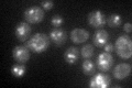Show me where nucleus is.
Listing matches in <instances>:
<instances>
[{
    "label": "nucleus",
    "mask_w": 132,
    "mask_h": 88,
    "mask_svg": "<svg viewBox=\"0 0 132 88\" xmlns=\"http://www.w3.org/2000/svg\"><path fill=\"white\" fill-rule=\"evenodd\" d=\"M51 23H52V26L54 27L55 29H61L62 24L64 23V20H63V18H62L61 15H59V14H55V15L52 18V20H51Z\"/></svg>",
    "instance_id": "nucleus-18"
},
{
    "label": "nucleus",
    "mask_w": 132,
    "mask_h": 88,
    "mask_svg": "<svg viewBox=\"0 0 132 88\" xmlns=\"http://www.w3.org/2000/svg\"><path fill=\"white\" fill-rule=\"evenodd\" d=\"M106 15L99 10L92 11L88 14V23L93 28H102L106 24Z\"/></svg>",
    "instance_id": "nucleus-6"
},
{
    "label": "nucleus",
    "mask_w": 132,
    "mask_h": 88,
    "mask_svg": "<svg viewBox=\"0 0 132 88\" xmlns=\"http://www.w3.org/2000/svg\"><path fill=\"white\" fill-rule=\"evenodd\" d=\"M109 34L104 29H99L94 34V44L97 47H104V45L108 43Z\"/></svg>",
    "instance_id": "nucleus-12"
},
{
    "label": "nucleus",
    "mask_w": 132,
    "mask_h": 88,
    "mask_svg": "<svg viewBox=\"0 0 132 88\" xmlns=\"http://www.w3.org/2000/svg\"><path fill=\"white\" fill-rule=\"evenodd\" d=\"M53 6H54V2L51 1V0H46V1H42V2H41V8L44 9V10H47V11L51 10L53 8Z\"/></svg>",
    "instance_id": "nucleus-19"
},
{
    "label": "nucleus",
    "mask_w": 132,
    "mask_h": 88,
    "mask_svg": "<svg viewBox=\"0 0 132 88\" xmlns=\"http://www.w3.org/2000/svg\"><path fill=\"white\" fill-rule=\"evenodd\" d=\"M11 74L16 78L22 77L23 75L26 74V66L23 64H21V63H18V64L13 65L11 68Z\"/></svg>",
    "instance_id": "nucleus-16"
},
{
    "label": "nucleus",
    "mask_w": 132,
    "mask_h": 88,
    "mask_svg": "<svg viewBox=\"0 0 132 88\" xmlns=\"http://www.w3.org/2000/svg\"><path fill=\"white\" fill-rule=\"evenodd\" d=\"M71 39L74 43L81 44L89 39V32L86 31L85 29L76 28V29H74V30H72V32H71Z\"/></svg>",
    "instance_id": "nucleus-11"
},
{
    "label": "nucleus",
    "mask_w": 132,
    "mask_h": 88,
    "mask_svg": "<svg viewBox=\"0 0 132 88\" xmlns=\"http://www.w3.org/2000/svg\"><path fill=\"white\" fill-rule=\"evenodd\" d=\"M44 19V10L40 7H30L24 11V20L29 24H35Z\"/></svg>",
    "instance_id": "nucleus-3"
},
{
    "label": "nucleus",
    "mask_w": 132,
    "mask_h": 88,
    "mask_svg": "<svg viewBox=\"0 0 132 88\" xmlns=\"http://www.w3.org/2000/svg\"><path fill=\"white\" fill-rule=\"evenodd\" d=\"M113 65V57L110 53L102 52L97 57V67L101 72H107Z\"/></svg>",
    "instance_id": "nucleus-4"
},
{
    "label": "nucleus",
    "mask_w": 132,
    "mask_h": 88,
    "mask_svg": "<svg viewBox=\"0 0 132 88\" xmlns=\"http://www.w3.org/2000/svg\"><path fill=\"white\" fill-rule=\"evenodd\" d=\"M12 57L15 60V62L24 64L30 60V49L27 45H19L15 46L12 51Z\"/></svg>",
    "instance_id": "nucleus-5"
},
{
    "label": "nucleus",
    "mask_w": 132,
    "mask_h": 88,
    "mask_svg": "<svg viewBox=\"0 0 132 88\" xmlns=\"http://www.w3.org/2000/svg\"><path fill=\"white\" fill-rule=\"evenodd\" d=\"M110 77L107 74H97L92 78L89 86L93 88H106L110 85Z\"/></svg>",
    "instance_id": "nucleus-9"
},
{
    "label": "nucleus",
    "mask_w": 132,
    "mask_h": 88,
    "mask_svg": "<svg viewBox=\"0 0 132 88\" xmlns=\"http://www.w3.org/2000/svg\"><path fill=\"white\" fill-rule=\"evenodd\" d=\"M104 50H105V52H107V53H111L114 50V46L111 43H107V44L104 45Z\"/></svg>",
    "instance_id": "nucleus-20"
},
{
    "label": "nucleus",
    "mask_w": 132,
    "mask_h": 88,
    "mask_svg": "<svg viewBox=\"0 0 132 88\" xmlns=\"http://www.w3.org/2000/svg\"><path fill=\"white\" fill-rule=\"evenodd\" d=\"M81 68H82L84 74L87 75V76H92V75H94L95 72H96V65H95V63L93 61H90L89 58H87V60H85L82 62Z\"/></svg>",
    "instance_id": "nucleus-14"
},
{
    "label": "nucleus",
    "mask_w": 132,
    "mask_h": 88,
    "mask_svg": "<svg viewBox=\"0 0 132 88\" xmlns=\"http://www.w3.org/2000/svg\"><path fill=\"white\" fill-rule=\"evenodd\" d=\"M80 54L84 58H90L94 55V46L92 44H85L80 50Z\"/></svg>",
    "instance_id": "nucleus-17"
},
{
    "label": "nucleus",
    "mask_w": 132,
    "mask_h": 88,
    "mask_svg": "<svg viewBox=\"0 0 132 88\" xmlns=\"http://www.w3.org/2000/svg\"><path fill=\"white\" fill-rule=\"evenodd\" d=\"M50 45V37L44 33H36L27 43V46L35 53H43Z\"/></svg>",
    "instance_id": "nucleus-2"
},
{
    "label": "nucleus",
    "mask_w": 132,
    "mask_h": 88,
    "mask_svg": "<svg viewBox=\"0 0 132 88\" xmlns=\"http://www.w3.org/2000/svg\"><path fill=\"white\" fill-rule=\"evenodd\" d=\"M131 27H132V24L129 22V23H126V24H125V28H123V29H125V31H126L127 33H130L131 30H132Z\"/></svg>",
    "instance_id": "nucleus-21"
},
{
    "label": "nucleus",
    "mask_w": 132,
    "mask_h": 88,
    "mask_svg": "<svg viewBox=\"0 0 132 88\" xmlns=\"http://www.w3.org/2000/svg\"><path fill=\"white\" fill-rule=\"evenodd\" d=\"M114 50L117 54L123 60H128L132 56V41L128 35H120L114 43Z\"/></svg>",
    "instance_id": "nucleus-1"
},
{
    "label": "nucleus",
    "mask_w": 132,
    "mask_h": 88,
    "mask_svg": "<svg viewBox=\"0 0 132 88\" xmlns=\"http://www.w3.org/2000/svg\"><path fill=\"white\" fill-rule=\"evenodd\" d=\"M31 31H32V29L28 22H20L15 27V36L19 41L24 42L29 39V36L31 34Z\"/></svg>",
    "instance_id": "nucleus-8"
},
{
    "label": "nucleus",
    "mask_w": 132,
    "mask_h": 88,
    "mask_svg": "<svg viewBox=\"0 0 132 88\" xmlns=\"http://www.w3.org/2000/svg\"><path fill=\"white\" fill-rule=\"evenodd\" d=\"M106 23L108 24L110 28H117L121 24V15L117 13L110 14L108 18L106 19Z\"/></svg>",
    "instance_id": "nucleus-15"
},
{
    "label": "nucleus",
    "mask_w": 132,
    "mask_h": 88,
    "mask_svg": "<svg viewBox=\"0 0 132 88\" xmlns=\"http://www.w3.org/2000/svg\"><path fill=\"white\" fill-rule=\"evenodd\" d=\"M50 40L56 46H62L65 43V41L67 40V35H66V32L63 31L62 29H53L50 32Z\"/></svg>",
    "instance_id": "nucleus-10"
},
{
    "label": "nucleus",
    "mask_w": 132,
    "mask_h": 88,
    "mask_svg": "<svg viewBox=\"0 0 132 88\" xmlns=\"http://www.w3.org/2000/svg\"><path fill=\"white\" fill-rule=\"evenodd\" d=\"M130 74H131V65L128 64V63H120L112 70L113 77L118 79V81H122V79L127 78Z\"/></svg>",
    "instance_id": "nucleus-7"
},
{
    "label": "nucleus",
    "mask_w": 132,
    "mask_h": 88,
    "mask_svg": "<svg viewBox=\"0 0 132 88\" xmlns=\"http://www.w3.org/2000/svg\"><path fill=\"white\" fill-rule=\"evenodd\" d=\"M79 50L75 46H71L66 50V52L64 54V58L66 63H68V64H75V63L78 61V58H79Z\"/></svg>",
    "instance_id": "nucleus-13"
}]
</instances>
